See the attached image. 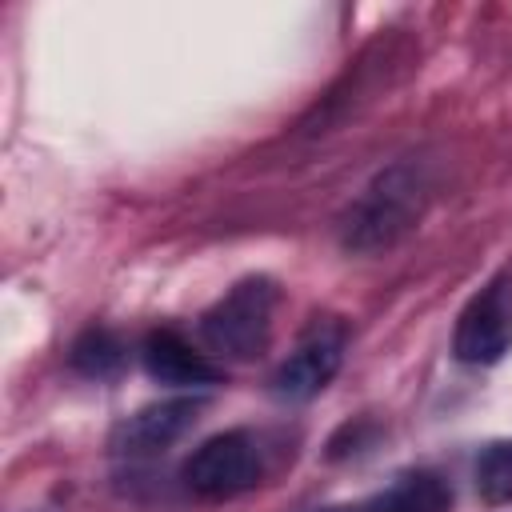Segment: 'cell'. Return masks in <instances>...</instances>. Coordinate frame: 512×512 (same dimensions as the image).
Segmentation results:
<instances>
[{"instance_id": "4", "label": "cell", "mask_w": 512, "mask_h": 512, "mask_svg": "<svg viewBox=\"0 0 512 512\" xmlns=\"http://www.w3.org/2000/svg\"><path fill=\"white\" fill-rule=\"evenodd\" d=\"M512 348V268L496 272L460 312L452 352L464 364H496Z\"/></svg>"}, {"instance_id": "1", "label": "cell", "mask_w": 512, "mask_h": 512, "mask_svg": "<svg viewBox=\"0 0 512 512\" xmlns=\"http://www.w3.org/2000/svg\"><path fill=\"white\" fill-rule=\"evenodd\" d=\"M432 188H436L432 164L420 156H404L380 168L368 180V188L348 204L340 220V244L356 256H376L396 248L420 224Z\"/></svg>"}, {"instance_id": "9", "label": "cell", "mask_w": 512, "mask_h": 512, "mask_svg": "<svg viewBox=\"0 0 512 512\" xmlns=\"http://www.w3.org/2000/svg\"><path fill=\"white\" fill-rule=\"evenodd\" d=\"M476 488L488 504L512 500V440H496L476 456Z\"/></svg>"}, {"instance_id": "6", "label": "cell", "mask_w": 512, "mask_h": 512, "mask_svg": "<svg viewBox=\"0 0 512 512\" xmlns=\"http://www.w3.org/2000/svg\"><path fill=\"white\" fill-rule=\"evenodd\" d=\"M196 412H200V400L192 396H176V400H160V404H148L140 412H132L116 436H112V448L120 456H156L164 452L168 444H176L192 424H196Z\"/></svg>"}, {"instance_id": "5", "label": "cell", "mask_w": 512, "mask_h": 512, "mask_svg": "<svg viewBox=\"0 0 512 512\" xmlns=\"http://www.w3.org/2000/svg\"><path fill=\"white\" fill-rule=\"evenodd\" d=\"M344 360V328L324 320L300 336V344L288 352V360L272 376V392L280 400H312L328 388V380L340 372Z\"/></svg>"}, {"instance_id": "7", "label": "cell", "mask_w": 512, "mask_h": 512, "mask_svg": "<svg viewBox=\"0 0 512 512\" xmlns=\"http://www.w3.org/2000/svg\"><path fill=\"white\" fill-rule=\"evenodd\" d=\"M144 368H148V376L152 380H160V384H172V388H208V384H216L220 380V368L204 356V352H196L180 332H172V328H164V332H152L148 340H144Z\"/></svg>"}, {"instance_id": "3", "label": "cell", "mask_w": 512, "mask_h": 512, "mask_svg": "<svg viewBox=\"0 0 512 512\" xmlns=\"http://www.w3.org/2000/svg\"><path fill=\"white\" fill-rule=\"evenodd\" d=\"M260 476H264V448L244 428L208 436L184 460V484L200 500H232L240 492H252Z\"/></svg>"}, {"instance_id": "8", "label": "cell", "mask_w": 512, "mask_h": 512, "mask_svg": "<svg viewBox=\"0 0 512 512\" xmlns=\"http://www.w3.org/2000/svg\"><path fill=\"white\" fill-rule=\"evenodd\" d=\"M364 504L368 512H452V488L436 472H404Z\"/></svg>"}, {"instance_id": "11", "label": "cell", "mask_w": 512, "mask_h": 512, "mask_svg": "<svg viewBox=\"0 0 512 512\" xmlns=\"http://www.w3.org/2000/svg\"><path fill=\"white\" fill-rule=\"evenodd\" d=\"M324 512H368V504H336V508H324Z\"/></svg>"}, {"instance_id": "10", "label": "cell", "mask_w": 512, "mask_h": 512, "mask_svg": "<svg viewBox=\"0 0 512 512\" xmlns=\"http://www.w3.org/2000/svg\"><path fill=\"white\" fill-rule=\"evenodd\" d=\"M116 364H120V344L104 328L84 332L72 348V368H80L84 376H108Z\"/></svg>"}, {"instance_id": "2", "label": "cell", "mask_w": 512, "mask_h": 512, "mask_svg": "<svg viewBox=\"0 0 512 512\" xmlns=\"http://www.w3.org/2000/svg\"><path fill=\"white\" fill-rule=\"evenodd\" d=\"M272 312H276V284L264 276H252V280H240L228 296H220L200 316V336L212 352L228 360H252L268 344Z\"/></svg>"}]
</instances>
